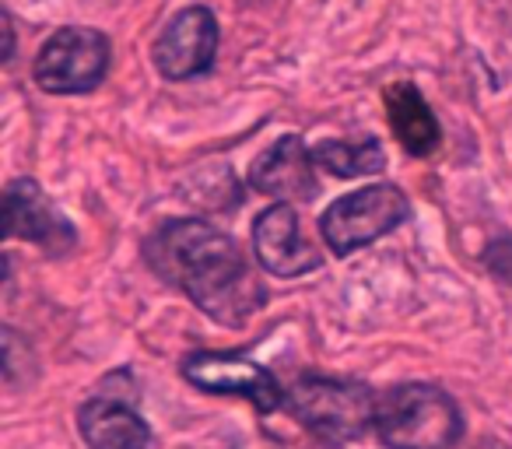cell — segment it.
Returning <instances> with one entry per match:
<instances>
[{
  "label": "cell",
  "mask_w": 512,
  "mask_h": 449,
  "mask_svg": "<svg viewBox=\"0 0 512 449\" xmlns=\"http://www.w3.org/2000/svg\"><path fill=\"white\" fill-rule=\"evenodd\" d=\"M505 449H509V446H505Z\"/></svg>",
  "instance_id": "e0dca14e"
},
{
  "label": "cell",
  "mask_w": 512,
  "mask_h": 449,
  "mask_svg": "<svg viewBox=\"0 0 512 449\" xmlns=\"http://www.w3.org/2000/svg\"><path fill=\"white\" fill-rule=\"evenodd\" d=\"M316 158L309 151V144L299 134H285L264 148L249 165V186L264 197H274L281 204L292 200H313L320 193L316 183Z\"/></svg>",
  "instance_id": "30bf717a"
},
{
  "label": "cell",
  "mask_w": 512,
  "mask_h": 449,
  "mask_svg": "<svg viewBox=\"0 0 512 449\" xmlns=\"http://www.w3.org/2000/svg\"><path fill=\"white\" fill-rule=\"evenodd\" d=\"M113 64V43L102 29L64 25L32 60V81L46 95H85L106 81Z\"/></svg>",
  "instance_id": "277c9868"
},
{
  "label": "cell",
  "mask_w": 512,
  "mask_h": 449,
  "mask_svg": "<svg viewBox=\"0 0 512 449\" xmlns=\"http://www.w3.org/2000/svg\"><path fill=\"white\" fill-rule=\"evenodd\" d=\"M376 439L386 449H453L463 439V411L432 383H400L379 393Z\"/></svg>",
  "instance_id": "7a4b0ae2"
},
{
  "label": "cell",
  "mask_w": 512,
  "mask_h": 449,
  "mask_svg": "<svg viewBox=\"0 0 512 449\" xmlns=\"http://www.w3.org/2000/svg\"><path fill=\"white\" fill-rule=\"evenodd\" d=\"M253 257L274 278H302L323 264V253L302 236L292 204H271L253 221Z\"/></svg>",
  "instance_id": "9c48e42d"
},
{
  "label": "cell",
  "mask_w": 512,
  "mask_h": 449,
  "mask_svg": "<svg viewBox=\"0 0 512 449\" xmlns=\"http://www.w3.org/2000/svg\"><path fill=\"white\" fill-rule=\"evenodd\" d=\"M179 372L200 393L242 397L260 414H274L278 407H285L288 390H281L274 372L264 369L260 362H253V358L235 355V351H193V355L183 358Z\"/></svg>",
  "instance_id": "8992f818"
},
{
  "label": "cell",
  "mask_w": 512,
  "mask_h": 449,
  "mask_svg": "<svg viewBox=\"0 0 512 449\" xmlns=\"http://www.w3.org/2000/svg\"><path fill=\"white\" fill-rule=\"evenodd\" d=\"M386 116H390V130L400 141V148L414 158H428L442 141V127L435 120L432 106L425 95L407 81L386 88Z\"/></svg>",
  "instance_id": "7c38bea8"
},
{
  "label": "cell",
  "mask_w": 512,
  "mask_h": 449,
  "mask_svg": "<svg viewBox=\"0 0 512 449\" xmlns=\"http://www.w3.org/2000/svg\"><path fill=\"white\" fill-rule=\"evenodd\" d=\"M141 257L165 285L183 292L221 327H246L267 302V288L235 236L204 218H172L141 246Z\"/></svg>",
  "instance_id": "6da1fadb"
},
{
  "label": "cell",
  "mask_w": 512,
  "mask_h": 449,
  "mask_svg": "<svg viewBox=\"0 0 512 449\" xmlns=\"http://www.w3.org/2000/svg\"><path fill=\"white\" fill-rule=\"evenodd\" d=\"M4 36H8V50H4V60L15 57V25H11V15H4Z\"/></svg>",
  "instance_id": "2e32d148"
},
{
  "label": "cell",
  "mask_w": 512,
  "mask_h": 449,
  "mask_svg": "<svg viewBox=\"0 0 512 449\" xmlns=\"http://www.w3.org/2000/svg\"><path fill=\"white\" fill-rule=\"evenodd\" d=\"M78 432L88 449H148L151 425L120 397L95 393L78 407Z\"/></svg>",
  "instance_id": "8fae6325"
},
{
  "label": "cell",
  "mask_w": 512,
  "mask_h": 449,
  "mask_svg": "<svg viewBox=\"0 0 512 449\" xmlns=\"http://www.w3.org/2000/svg\"><path fill=\"white\" fill-rule=\"evenodd\" d=\"M411 218V200L393 183H376L334 200L320 218V236L337 257H351L362 246L390 236Z\"/></svg>",
  "instance_id": "5b68a950"
},
{
  "label": "cell",
  "mask_w": 512,
  "mask_h": 449,
  "mask_svg": "<svg viewBox=\"0 0 512 449\" xmlns=\"http://www.w3.org/2000/svg\"><path fill=\"white\" fill-rule=\"evenodd\" d=\"M376 404L365 383L334 376H302L285 393V411L323 442H355L372 432Z\"/></svg>",
  "instance_id": "3957f363"
},
{
  "label": "cell",
  "mask_w": 512,
  "mask_h": 449,
  "mask_svg": "<svg viewBox=\"0 0 512 449\" xmlns=\"http://www.w3.org/2000/svg\"><path fill=\"white\" fill-rule=\"evenodd\" d=\"M4 236L25 239L50 257H64L78 246V232H74L71 218L60 214L43 186L29 176L11 179L4 190Z\"/></svg>",
  "instance_id": "ba28073f"
},
{
  "label": "cell",
  "mask_w": 512,
  "mask_h": 449,
  "mask_svg": "<svg viewBox=\"0 0 512 449\" xmlns=\"http://www.w3.org/2000/svg\"><path fill=\"white\" fill-rule=\"evenodd\" d=\"M221 29L218 18L204 4H190V8L176 11L165 22V29L151 43V64L165 81H190L211 71L214 57H218Z\"/></svg>",
  "instance_id": "52a82bcc"
},
{
  "label": "cell",
  "mask_w": 512,
  "mask_h": 449,
  "mask_svg": "<svg viewBox=\"0 0 512 449\" xmlns=\"http://www.w3.org/2000/svg\"><path fill=\"white\" fill-rule=\"evenodd\" d=\"M313 158L320 169H327L337 179L379 176L386 169V151L376 137H365V141H320L313 148Z\"/></svg>",
  "instance_id": "4fadbf2b"
},
{
  "label": "cell",
  "mask_w": 512,
  "mask_h": 449,
  "mask_svg": "<svg viewBox=\"0 0 512 449\" xmlns=\"http://www.w3.org/2000/svg\"><path fill=\"white\" fill-rule=\"evenodd\" d=\"M32 369V348L29 341H22V334L11 327H4V383L8 386H18L22 379H18V372H25L29 376Z\"/></svg>",
  "instance_id": "5bb4252c"
},
{
  "label": "cell",
  "mask_w": 512,
  "mask_h": 449,
  "mask_svg": "<svg viewBox=\"0 0 512 449\" xmlns=\"http://www.w3.org/2000/svg\"><path fill=\"white\" fill-rule=\"evenodd\" d=\"M481 260H484V267H488L491 278H498V281H505V285H512V236L491 239V243L484 246Z\"/></svg>",
  "instance_id": "9a60e30c"
}]
</instances>
